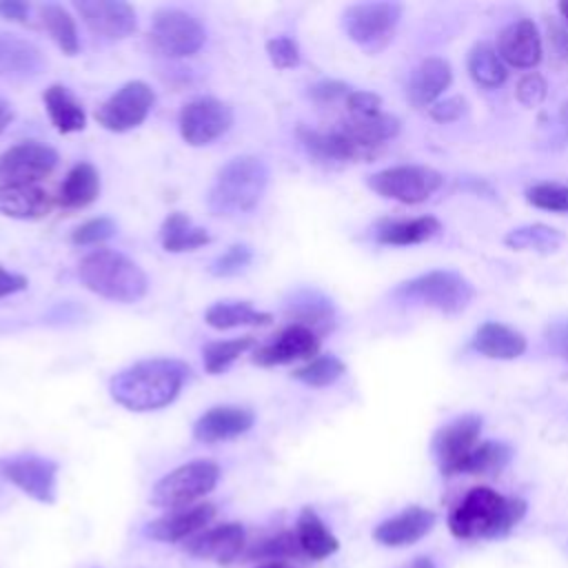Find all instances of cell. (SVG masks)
Masks as SVG:
<instances>
[{
	"instance_id": "cell-26",
	"label": "cell",
	"mask_w": 568,
	"mask_h": 568,
	"mask_svg": "<svg viewBox=\"0 0 568 568\" xmlns=\"http://www.w3.org/2000/svg\"><path fill=\"white\" fill-rule=\"evenodd\" d=\"M473 348L490 359H515L526 351V337L506 324L486 322L477 328Z\"/></svg>"
},
{
	"instance_id": "cell-7",
	"label": "cell",
	"mask_w": 568,
	"mask_h": 568,
	"mask_svg": "<svg viewBox=\"0 0 568 568\" xmlns=\"http://www.w3.org/2000/svg\"><path fill=\"white\" fill-rule=\"evenodd\" d=\"M151 47L166 58H189L206 42V31L195 16L175 7H162L153 13Z\"/></svg>"
},
{
	"instance_id": "cell-21",
	"label": "cell",
	"mask_w": 568,
	"mask_h": 568,
	"mask_svg": "<svg viewBox=\"0 0 568 568\" xmlns=\"http://www.w3.org/2000/svg\"><path fill=\"white\" fill-rule=\"evenodd\" d=\"M297 140L302 146L313 155L315 160L324 162H348V160H368L375 155V151L359 146L355 140H351L339 129L335 131H315L308 126H297Z\"/></svg>"
},
{
	"instance_id": "cell-33",
	"label": "cell",
	"mask_w": 568,
	"mask_h": 568,
	"mask_svg": "<svg viewBox=\"0 0 568 568\" xmlns=\"http://www.w3.org/2000/svg\"><path fill=\"white\" fill-rule=\"evenodd\" d=\"M160 240L164 251L169 253H184V251H195L204 244L211 242L206 229L195 226L186 213L173 211L164 217L160 226Z\"/></svg>"
},
{
	"instance_id": "cell-54",
	"label": "cell",
	"mask_w": 568,
	"mask_h": 568,
	"mask_svg": "<svg viewBox=\"0 0 568 568\" xmlns=\"http://www.w3.org/2000/svg\"><path fill=\"white\" fill-rule=\"evenodd\" d=\"M255 568H297V566L291 564V561H266V564H260Z\"/></svg>"
},
{
	"instance_id": "cell-55",
	"label": "cell",
	"mask_w": 568,
	"mask_h": 568,
	"mask_svg": "<svg viewBox=\"0 0 568 568\" xmlns=\"http://www.w3.org/2000/svg\"><path fill=\"white\" fill-rule=\"evenodd\" d=\"M559 118H561V124H564V131L568 133V100L564 102V106H561V113H559Z\"/></svg>"
},
{
	"instance_id": "cell-44",
	"label": "cell",
	"mask_w": 568,
	"mask_h": 568,
	"mask_svg": "<svg viewBox=\"0 0 568 568\" xmlns=\"http://www.w3.org/2000/svg\"><path fill=\"white\" fill-rule=\"evenodd\" d=\"M115 231H118V226L111 217H93V220H87L84 224H80L78 229H73L71 242L78 246H93V244H102L109 237H113Z\"/></svg>"
},
{
	"instance_id": "cell-9",
	"label": "cell",
	"mask_w": 568,
	"mask_h": 568,
	"mask_svg": "<svg viewBox=\"0 0 568 568\" xmlns=\"http://www.w3.org/2000/svg\"><path fill=\"white\" fill-rule=\"evenodd\" d=\"M402 16V4L397 2H359L344 11L346 36L364 49L377 51L390 40Z\"/></svg>"
},
{
	"instance_id": "cell-37",
	"label": "cell",
	"mask_w": 568,
	"mask_h": 568,
	"mask_svg": "<svg viewBox=\"0 0 568 568\" xmlns=\"http://www.w3.org/2000/svg\"><path fill=\"white\" fill-rule=\"evenodd\" d=\"M564 235L557 229H550L546 224H530L513 229L504 242L515 251H539V253H552L559 248Z\"/></svg>"
},
{
	"instance_id": "cell-52",
	"label": "cell",
	"mask_w": 568,
	"mask_h": 568,
	"mask_svg": "<svg viewBox=\"0 0 568 568\" xmlns=\"http://www.w3.org/2000/svg\"><path fill=\"white\" fill-rule=\"evenodd\" d=\"M29 4L20 0H0V18L9 22H27Z\"/></svg>"
},
{
	"instance_id": "cell-23",
	"label": "cell",
	"mask_w": 568,
	"mask_h": 568,
	"mask_svg": "<svg viewBox=\"0 0 568 568\" xmlns=\"http://www.w3.org/2000/svg\"><path fill=\"white\" fill-rule=\"evenodd\" d=\"M497 53L510 67L532 69L541 60V38L530 20L508 24L497 38Z\"/></svg>"
},
{
	"instance_id": "cell-48",
	"label": "cell",
	"mask_w": 568,
	"mask_h": 568,
	"mask_svg": "<svg viewBox=\"0 0 568 568\" xmlns=\"http://www.w3.org/2000/svg\"><path fill=\"white\" fill-rule=\"evenodd\" d=\"M351 91H353V89H351L348 84H344V82H337V80H322V82H317V84H313V87L308 89V95H311L317 104H333V102H337V100H346Z\"/></svg>"
},
{
	"instance_id": "cell-11",
	"label": "cell",
	"mask_w": 568,
	"mask_h": 568,
	"mask_svg": "<svg viewBox=\"0 0 568 568\" xmlns=\"http://www.w3.org/2000/svg\"><path fill=\"white\" fill-rule=\"evenodd\" d=\"M178 124H180V135L186 144L206 146L231 129L233 111L226 102L204 95L182 106Z\"/></svg>"
},
{
	"instance_id": "cell-24",
	"label": "cell",
	"mask_w": 568,
	"mask_h": 568,
	"mask_svg": "<svg viewBox=\"0 0 568 568\" xmlns=\"http://www.w3.org/2000/svg\"><path fill=\"white\" fill-rule=\"evenodd\" d=\"M49 193L38 184H0V213L16 220H40L51 211Z\"/></svg>"
},
{
	"instance_id": "cell-13",
	"label": "cell",
	"mask_w": 568,
	"mask_h": 568,
	"mask_svg": "<svg viewBox=\"0 0 568 568\" xmlns=\"http://www.w3.org/2000/svg\"><path fill=\"white\" fill-rule=\"evenodd\" d=\"M0 475L40 504L55 501L58 464L38 455H18L0 462Z\"/></svg>"
},
{
	"instance_id": "cell-25",
	"label": "cell",
	"mask_w": 568,
	"mask_h": 568,
	"mask_svg": "<svg viewBox=\"0 0 568 568\" xmlns=\"http://www.w3.org/2000/svg\"><path fill=\"white\" fill-rule=\"evenodd\" d=\"M450 64L442 58H426L408 80V100L413 106H428L450 84Z\"/></svg>"
},
{
	"instance_id": "cell-27",
	"label": "cell",
	"mask_w": 568,
	"mask_h": 568,
	"mask_svg": "<svg viewBox=\"0 0 568 568\" xmlns=\"http://www.w3.org/2000/svg\"><path fill=\"white\" fill-rule=\"evenodd\" d=\"M286 315L293 324L306 326L320 337L335 326V313L331 302L315 291H300L286 304Z\"/></svg>"
},
{
	"instance_id": "cell-49",
	"label": "cell",
	"mask_w": 568,
	"mask_h": 568,
	"mask_svg": "<svg viewBox=\"0 0 568 568\" xmlns=\"http://www.w3.org/2000/svg\"><path fill=\"white\" fill-rule=\"evenodd\" d=\"M546 342L555 355L568 362V320L550 324L546 331Z\"/></svg>"
},
{
	"instance_id": "cell-34",
	"label": "cell",
	"mask_w": 568,
	"mask_h": 568,
	"mask_svg": "<svg viewBox=\"0 0 568 568\" xmlns=\"http://www.w3.org/2000/svg\"><path fill=\"white\" fill-rule=\"evenodd\" d=\"M204 322L211 328L226 331L237 326H266L273 322V315L253 308L251 302H215L206 308Z\"/></svg>"
},
{
	"instance_id": "cell-32",
	"label": "cell",
	"mask_w": 568,
	"mask_h": 568,
	"mask_svg": "<svg viewBox=\"0 0 568 568\" xmlns=\"http://www.w3.org/2000/svg\"><path fill=\"white\" fill-rule=\"evenodd\" d=\"M442 229L439 220L433 215H422L413 220H395V222H382L375 229V240L379 244H393V246H408L430 240Z\"/></svg>"
},
{
	"instance_id": "cell-38",
	"label": "cell",
	"mask_w": 568,
	"mask_h": 568,
	"mask_svg": "<svg viewBox=\"0 0 568 568\" xmlns=\"http://www.w3.org/2000/svg\"><path fill=\"white\" fill-rule=\"evenodd\" d=\"M510 457H513L510 446L501 442H479L459 466V473H470V475L499 473L510 462Z\"/></svg>"
},
{
	"instance_id": "cell-1",
	"label": "cell",
	"mask_w": 568,
	"mask_h": 568,
	"mask_svg": "<svg viewBox=\"0 0 568 568\" xmlns=\"http://www.w3.org/2000/svg\"><path fill=\"white\" fill-rule=\"evenodd\" d=\"M189 366L180 359L153 357L135 362L109 382L111 397L126 410L149 413L169 406L182 390Z\"/></svg>"
},
{
	"instance_id": "cell-50",
	"label": "cell",
	"mask_w": 568,
	"mask_h": 568,
	"mask_svg": "<svg viewBox=\"0 0 568 568\" xmlns=\"http://www.w3.org/2000/svg\"><path fill=\"white\" fill-rule=\"evenodd\" d=\"M466 109V102L462 98H448L435 106H430V118L437 122H453L457 120Z\"/></svg>"
},
{
	"instance_id": "cell-10",
	"label": "cell",
	"mask_w": 568,
	"mask_h": 568,
	"mask_svg": "<svg viewBox=\"0 0 568 568\" xmlns=\"http://www.w3.org/2000/svg\"><path fill=\"white\" fill-rule=\"evenodd\" d=\"M155 104L153 89L142 80L124 82L113 95H109L98 109L95 120L106 131L124 133L140 126Z\"/></svg>"
},
{
	"instance_id": "cell-41",
	"label": "cell",
	"mask_w": 568,
	"mask_h": 568,
	"mask_svg": "<svg viewBox=\"0 0 568 568\" xmlns=\"http://www.w3.org/2000/svg\"><path fill=\"white\" fill-rule=\"evenodd\" d=\"M302 548L297 544L295 532L291 530H282L273 537H266L262 541H257L248 552H246V561H257V559H268V561H284V559H293V557H302Z\"/></svg>"
},
{
	"instance_id": "cell-53",
	"label": "cell",
	"mask_w": 568,
	"mask_h": 568,
	"mask_svg": "<svg viewBox=\"0 0 568 568\" xmlns=\"http://www.w3.org/2000/svg\"><path fill=\"white\" fill-rule=\"evenodd\" d=\"M13 106L7 102V100H0V135L4 133V129L11 124L13 120Z\"/></svg>"
},
{
	"instance_id": "cell-8",
	"label": "cell",
	"mask_w": 568,
	"mask_h": 568,
	"mask_svg": "<svg viewBox=\"0 0 568 568\" xmlns=\"http://www.w3.org/2000/svg\"><path fill=\"white\" fill-rule=\"evenodd\" d=\"M444 178L439 171L430 166H419V164H402V166H390L384 171H377L368 178V186L388 200L406 202V204H417L430 197L439 186Z\"/></svg>"
},
{
	"instance_id": "cell-14",
	"label": "cell",
	"mask_w": 568,
	"mask_h": 568,
	"mask_svg": "<svg viewBox=\"0 0 568 568\" xmlns=\"http://www.w3.org/2000/svg\"><path fill=\"white\" fill-rule=\"evenodd\" d=\"M479 433L481 417L477 415H462L439 428L433 442V450L444 475H459V466L479 444Z\"/></svg>"
},
{
	"instance_id": "cell-19",
	"label": "cell",
	"mask_w": 568,
	"mask_h": 568,
	"mask_svg": "<svg viewBox=\"0 0 568 568\" xmlns=\"http://www.w3.org/2000/svg\"><path fill=\"white\" fill-rule=\"evenodd\" d=\"M184 550L197 559L231 564L244 550V528L235 521L204 528L184 541Z\"/></svg>"
},
{
	"instance_id": "cell-2",
	"label": "cell",
	"mask_w": 568,
	"mask_h": 568,
	"mask_svg": "<svg viewBox=\"0 0 568 568\" xmlns=\"http://www.w3.org/2000/svg\"><path fill=\"white\" fill-rule=\"evenodd\" d=\"M524 515V499L504 497L488 486H477L455 506L448 528L457 539H495L513 530Z\"/></svg>"
},
{
	"instance_id": "cell-22",
	"label": "cell",
	"mask_w": 568,
	"mask_h": 568,
	"mask_svg": "<svg viewBox=\"0 0 568 568\" xmlns=\"http://www.w3.org/2000/svg\"><path fill=\"white\" fill-rule=\"evenodd\" d=\"M47 67L42 51L27 38L0 33V78L31 80Z\"/></svg>"
},
{
	"instance_id": "cell-36",
	"label": "cell",
	"mask_w": 568,
	"mask_h": 568,
	"mask_svg": "<svg viewBox=\"0 0 568 568\" xmlns=\"http://www.w3.org/2000/svg\"><path fill=\"white\" fill-rule=\"evenodd\" d=\"M468 73L477 84H481L486 89L499 87L508 75L497 49H493L486 42H479L470 49V53H468Z\"/></svg>"
},
{
	"instance_id": "cell-43",
	"label": "cell",
	"mask_w": 568,
	"mask_h": 568,
	"mask_svg": "<svg viewBox=\"0 0 568 568\" xmlns=\"http://www.w3.org/2000/svg\"><path fill=\"white\" fill-rule=\"evenodd\" d=\"M526 200L544 211L568 213V186L555 182H541L526 191Z\"/></svg>"
},
{
	"instance_id": "cell-29",
	"label": "cell",
	"mask_w": 568,
	"mask_h": 568,
	"mask_svg": "<svg viewBox=\"0 0 568 568\" xmlns=\"http://www.w3.org/2000/svg\"><path fill=\"white\" fill-rule=\"evenodd\" d=\"M100 195V173L89 162H78L71 166V171L64 175L60 191H58V204L62 209H84Z\"/></svg>"
},
{
	"instance_id": "cell-12",
	"label": "cell",
	"mask_w": 568,
	"mask_h": 568,
	"mask_svg": "<svg viewBox=\"0 0 568 568\" xmlns=\"http://www.w3.org/2000/svg\"><path fill=\"white\" fill-rule=\"evenodd\" d=\"M58 151L38 140H24L0 153V184H38L58 166Z\"/></svg>"
},
{
	"instance_id": "cell-42",
	"label": "cell",
	"mask_w": 568,
	"mask_h": 568,
	"mask_svg": "<svg viewBox=\"0 0 568 568\" xmlns=\"http://www.w3.org/2000/svg\"><path fill=\"white\" fill-rule=\"evenodd\" d=\"M251 262H253V248L248 244H231L224 253H220L211 262L209 271L215 277H233L244 273Z\"/></svg>"
},
{
	"instance_id": "cell-39",
	"label": "cell",
	"mask_w": 568,
	"mask_h": 568,
	"mask_svg": "<svg viewBox=\"0 0 568 568\" xmlns=\"http://www.w3.org/2000/svg\"><path fill=\"white\" fill-rule=\"evenodd\" d=\"M253 346H255L253 335H244V337H235V339H220V342L206 344L202 348V359H204L206 373H211V375L224 373L240 355H244Z\"/></svg>"
},
{
	"instance_id": "cell-31",
	"label": "cell",
	"mask_w": 568,
	"mask_h": 568,
	"mask_svg": "<svg viewBox=\"0 0 568 568\" xmlns=\"http://www.w3.org/2000/svg\"><path fill=\"white\" fill-rule=\"evenodd\" d=\"M342 133H346L351 140H355L359 146L377 151L386 140L395 138L399 133V120L388 113H375L368 118H351L342 122Z\"/></svg>"
},
{
	"instance_id": "cell-5",
	"label": "cell",
	"mask_w": 568,
	"mask_h": 568,
	"mask_svg": "<svg viewBox=\"0 0 568 568\" xmlns=\"http://www.w3.org/2000/svg\"><path fill=\"white\" fill-rule=\"evenodd\" d=\"M220 479V466L213 459H191L164 477H160L151 490V504L166 510L193 506L209 495Z\"/></svg>"
},
{
	"instance_id": "cell-3",
	"label": "cell",
	"mask_w": 568,
	"mask_h": 568,
	"mask_svg": "<svg viewBox=\"0 0 568 568\" xmlns=\"http://www.w3.org/2000/svg\"><path fill=\"white\" fill-rule=\"evenodd\" d=\"M268 184V166L257 155H237L229 160L215 175L206 206L213 215L235 217L253 211Z\"/></svg>"
},
{
	"instance_id": "cell-56",
	"label": "cell",
	"mask_w": 568,
	"mask_h": 568,
	"mask_svg": "<svg viewBox=\"0 0 568 568\" xmlns=\"http://www.w3.org/2000/svg\"><path fill=\"white\" fill-rule=\"evenodd\" d=\"M559 11L564 13V18L568 20V0H564V2H559Z\"/></svg>"
},
{
	"instance_id": "cell-51",
	"label": "cell",
	"mask_w": 568,
	"mask_h": 568,
	"mask_svg": "<svg viewBox=\"0 0 568 568\" xmlns=\"http://www.w3.org/2000/svg\"><path fill=\"white\" fill-rule=\"evenodd\" d=\"M27 288V277L20 273H11L0 264V300Z\"/></svg>"
},
{
	"instance_id": "cell-15",
	"label": "cell",
	"mask_w": 568,
	"mask_h": 568,
	"mask_svg": "<svg viewBox=\"0 0 568 568\" xmlns=\"http://www.w3.org/2000/svg\"><path fill=\"white\" fill-rule=\"evenodd\" d=\"M73 7L80 13L82 22L95 36H102L106 40L129 38L138 29L135 11L129 2H122V0H75Z\"/></svg>"
},
{
	"instance_id": "cell-17",
	"label": "cell",
	"mask_w": 568,
	"mask_h": 568,
	"mask_svg": "<svg viewBox=\"0 0 568 568\" xmlns=\"http://www.w3.org/2000/svg\"><path fill=\"white\" fill-rule=\"evenodd\" d=\"M215 517V506L204 501V504H193L186 508L169 510L166 515L153 519L146 524L144 532L146 537L164 544H175V541H186L202 532Z\"/></svg>"
},
{
	"instance_id": "cell-40",
	"label": "cell",
	"mask_w": 568,
	"mask_h": 568,
	"mask_svg": "<svg viewBox=\"0 0 568 568\" xmlns=\"http://www.w3.org/2000/svg\"><path fill=\"white\" fill-rule=\"evenodd\" d=\"M344 371H346V366L339 357L320 355V357H313L311 362H306L304 366H300L297 371H293V377L306 386L322 388V386L337 382L344 375Z\"/></svg>"
},
{
	"instance_id": "cell-30",
	"label": "cell",
	"mask_w": 568,
	"mask_h": 568,
	"mask_svg": "<svg viewBox=\"0 0 568 568\" xmlns=\"http://www.w3.org/2000/svg\"><path fill=\"white\" fill-rule=\"evenodd\" d=\"M42 100H44V109H47L49 120L55 126V131L75 133L87 126V113L67 87H62V84L47 87L42 93Z\"/></svg>"
},
{
	"instance_id": "cell-46",
	"label": "cell",
	"mask_w": 568,
	"mask_h": 568,
	"mask_svg": "<svg viewBox=\"0 0 568 568\" xmlns=\"http://www.w3.org/2000/svg\"><path fill=\"white\" fill-rule=\"evenodd\" d=\"M546 98V80L539 73H528L517 82V100L524 106H537Z\"/></svg>"
},
{
	"instance_id": "cell-4",
	"label": "cell",
	"mask_w": 568,
	"mask_h": 568,
	"mask_svg": "<svg viewBox=\"0 0 568 568\" xmlns=\"http://www.w3.org/2000/svg\"><path fill=\"white\" fill-rule=\"evenodd\" d=\"M78 277L91 293L120 304L140 302L149 291L146 273L131 257L113 248L87 253L78 264Z\"/></svg>"
},
{
	"instance_id": "cell-28",
	"label": "cell",
	"mask_w": 568,
	"mask_h": 568,
	"mask_svg": "<svg viewBox=\"0 0 568 568\" xmlns=\"http://www.w3.org/2000/svg\"><path fill=\"white\" fill-rule=\"evenodd\" d=\"M295 537H297V544H300L304 557L315 559V561L331 557L339 548L337 537L328 530V526L322 521V517L308 506L302 508V513L297 517Z\"/></svg>"
},
{
	"instance_id": "cell-20",
	"label": "cell",
	"mask_w": 568,
	"mask_h": 568,
	"mask_svg": "<svg viewBox=\"0 0 568 568\" xmlns=\"http://www.w3.org/2000/svg\"><path fill=\"white\" fill-rule=\"evenodd\" d=\"M435 526V513L422 506H408L402 513L375 526L373 539L388 548H402L426 537Z\"/></svg>"
},
{
	"instance_id": "cell-6",
	"label": "cell",
	"mask_w": 568,
	"mask_h": 568,
	"mask_svg": "<svg viewBox=\"0 0 568 568\" xmlns=\"http://www.w3.org/2000/svg\"><path fill=\"white\" fill-rule=\"evenodd\" d=\"M393 295L404 302H422L442 313H459L470 304L475 291L473 284L455 271H430L399 284Z\"/></svg>"
},
{
	"instance_id": "cell-16",
	"label": "cell",
	"mask_w": 568,
	"mask_h": 568,
	"mask_svg": "<svg viewBox=\"0 0 568 568\" xmlns=\"http://www.w3.org/2000/svg\"><path fill=\"white\" fill-rule=\"evenodd\" d=\"M320 351V335L306 326L288 324L268 344L260 346L253 355L257 366H282L297 359H313Z\"/></svg>"
},
{
	"instance_id": "cell-45",
	"label": "cell",
	"mask_w": 568,
	"mask_h": 568,
	"mask_svg": "<svg viewBox=\"0 0 568 568\" xmlns=\"http://www.w3.org/2000/svg\"><path fill=\"white\" fill-rule=\"evenodd\" d=\"M266 55L277 69H293L300 64V47L291 36H277L266 42Z\"/></svg>"
},
{
	"instance_id": "cell-18",
	"label": "cell",
	"mask_w": 568,
	"mask_h": 568,
	"mask_svg": "<svg viewBox=\"0 0 568 568\" xmlns=\"http://www.w3.org/2000/svg\"><path fill=\"white\" fill-rule=\"evenodd\" d=\"M255 422V415L246 406H213L202 413L193 424V437L202 444H217L244 435Z\"/></svg>"
},
{
	"instance_id": "cell-35",
	"label": "cell",
	"mask_w": 568,
	"mask_h": 568,
	"mask_svg": "<svg viewBox=\"0 0 568 568\" xmlns=\"http://www.w3.org/2000/svg\"><path fill=\"white\" fill-rule=\"evenodd\" d=\"M40 20L51 36V40L58 44V49L67 55H75L80 51V38L73 16L62 4H42L40 7Z\"/></svg>"
},
{
	"instance_id": "cell-47",
	"label": "cell",
	"mask_w": 568,
	"mask_h": 568,
	"mask_svg": "<svg viewBox=\"0 0 568 568\" xmlns=\"http://www.w3.org/2000/svg\"><path fill=\"white\" fill-rule=\"evenodd\" d=\"M382 98L373 91H351L346 98V109L351 118H368L379 113Z\"/></svg>"
}]
</instances>
